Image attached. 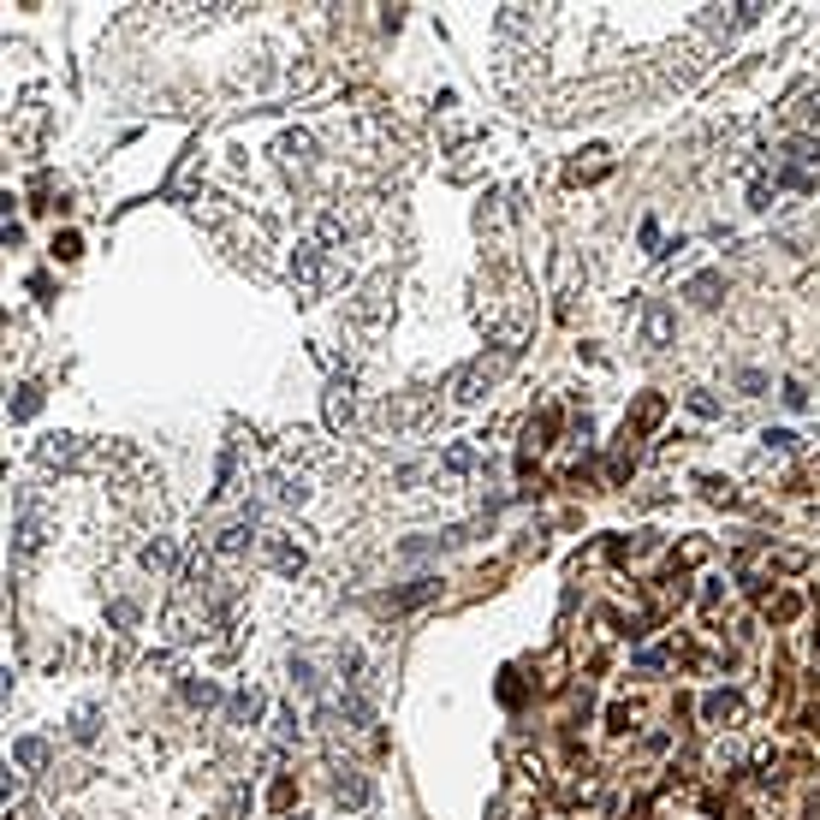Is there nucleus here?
I'll return each instance as SVG.
<instances>
[{
  "mask_svg": "<svg viewBox=\"0 0 820 820\" xmlns=\"http://www.w3.org/2000/svg\"><path fill=\"white\" fill-rule=\"evenodd\" d=\"M702 720L720 725V731H731V725L743 720V695H737V690H707L702 695Z\"/></svg>",
  "mask_w": 820,
  "mask_h": 820,
  "instance_id": "f03ea898",
  "label": "nucleus"
},
{
  "mask_svg": "<svg viewBox=\"0 0 820 820\" xmlns=\"http://www.w3.org/2000/svg\"><path fill=\"white\" fill-rule=\"evenodd\" d=\"M707 767H713V773H737V767H743V750H737V743H713Z\"/></svg>",
  "mask_w": 820,
  "mask_h": 820,
  "instance_id": "4468645a",
  "label": "nucleus"
},
{
  "mask_svg": "<svg viewBox=\"0 0 820 820\" xmlns=\"http://www.w3.org/2000/svg\"><path fill=\"white\" fill-rule=\"evenodd\" d=\"M71 458H78V440H71V434H54L42 446V464H71Z\"/></svg>",
  "mask_w": 820,
  "mask_h": 820,
  "instance_id": "2eb2a0df",
  "label": "nucleus"
},
{
  "mask_svg": "<svg viewBox=\"0 0 820 820\" xmlns=\"http://www.w3.org/2000/svg\"><path fill=\"white\" fill-rule=\"evenodd\" d=\"M642 340H648V345L672 340V310H666V303H648V315H642Z\"/></svg>",
  "mask_w": 820,
  "mask_h": 820,
  "instance_id": "6e6552de",
  "label": "nucleus"
},
{
  "mask_svg": "<svg viewBox=\"0 0 820 820\" xmlns=\"http://www.w3.org/2000/svg\"><path fill=\"white\" fill-rule=\"evenodd\" d=\"M184 702H191V707H214V702H220V690H214V684H197V678H191V684H184Z\"/></svg>",
  "mask_w": 820,
  "mask_h": 820,
  "instance_id": "aec40b11",
  "label": "nucleus"
},
{
  "mask_svg": "<svg viewBox=\"0 0 820 820\" xmlns=\"http://www.w3.org/2000/svg\"><path fill=\"white\" fill-rule=\"evenodd\" d=\"M797 446V434H785V428H773V434H767V452H791Z\"/></svg>",
  "mask_w": 820,
  "mask_h": 820,
  "instance_id": "b1692460",
  "label": "nucleus"
},
{
  "mask_svg": "<svg viewBox=\"0 0 820 820\" xmlns=\"http://www.w3.org/2000/svg\"><path fill=\"white\" fill-rule=\"evenodd\" d=\"M321 244H297V256H292V280L303 285V292H315L321 285Z\"/></svg>",
  "mask_w": 820,
  "mask_h": 820,
  "instance_id": "20e7f679",
  "label": "nucleus"
},
{
  "mask_svg": "<svg viewBox=\"0 0 820 820\" xmlns=\"http://www.w3.org/2000/svg\"><path fill=\"white\" fill-rule=\"evenodd\" d=\"M256 713H262V690H238V695L227 702V720H232V725H250Z\"/></svg>",
  "mask_w": 820,
  "mask_h": 820,
  "instance_id": "1a4fd4ad",
  "label": "nucleus"
},
{
  "mask_svg": "<svg viewBox=\"0 0 820 820\" xmlns=\"http://www.w3.org/2000/svg\"><path fill=\"white\" fill-rule=\"evenodd\" d=\"M262 547H268L274 571H285V577H297V571H303V547H292V541H285V536H268V541H262Z\"/></svg>",
  "mask_w": 820,
  "mask_h": 820,
  "instance_id": "0eeeda50",
  "label": "nucleus"
},
{
  "mask_svg": "<svg viewBox=\"0 0 820 820\" xmlns=\"http://www.w3.org/2000/svg\"><path fill=\"white\" fill-rule=\"evenodd\" d=\"M36 405H42V393H36V387H24V393L13 398V416L24 423V416H36Z\"/></svg>",
  "mask_w": 820,
  "mask_h": 820,
  "instance_id": "4be33fe9",
  "label": "nucleus"
},
{
  "mask_svg": "<svg viewBox=\"0 0 820 820\" xmlns=\"http://www.w3.org/2000/svg\"><path fill=\"white\" fill-rule=\"evenodd\" d=\"M368 778L357 773V767H333V803L340 808H368Z\"/></svg>",
  "mask_w": 820,
  "mask_h": 820,
  "instance_id": "7ed1b4c3",
  "label": "nucleus"
},
{
  "mask_svg": "<svg viewBox=\"0 0 820 820\" xmlns=\"http://www.w3.org/2000/svg\"><path fill=\"white\" fill-rule=\"evenodd\" d=\"M280 155H285V161H310V137H303V131L280 137Z\"/></svg>",
  "mask_w": 820,
  "mask_h": 820,
  "instance_id": "412c9836",
  "label": "nucleus"
},
{
  "mask_svg": "<svg viewBox=\"0 0 820 820\" xmlns=\"http://www.w3.org/2000/svg\"><path fill=\"white\" fill-rule=\"evenodd\" d=\"M506 368H511V351H494V357L481 351V357H470V363L458 368L452 381H446V393H452V405H476V398L488 393V387H494Z\"/></svg>",
  "mask_w": 820,
  "mask_h": 820,
  "instance_id": "f257e3e1",
  "label": "nucleus"
},
{
  "mask_svg": "<svg viewBox=\"0 0 820 820\" xmlns=\"http://www.w3.org/2000/svg\"><path fill=\"white\" fill-rule=\"evenodd\" d=\"M440 470H452V476H464V470H476V446H446V458H440Z\"/></svg>",
  "mask_w": 820,
  "mask_h": 820,
  "instance_id": "dca6fc26",
  "label": "nucleus"
},
{
  "mask_svg": "<svg viewBox=\"0 0 820 820\" xmlns=\"http://www.w3.org/2000/svg\"><path fill=\"white\" fill-rule=\"evenodd\" d=\"M143 565H149V571H172V541H149V547H143Z\"/></svg>",
  "mask_w": 820,
  "mask_h": 820,
  "instance_id": "f3484780",
  "label": "nucleus"
},
{
  "mask_svg": "<svg viewBox=\"0 0 820 820\" xmlns=\"http://www.w3.org/2000/svg\"><path fill=\"white\" fill-rule=\"evenodd\" d=\"M250 536H256V511H244L238 524H227L220 536H214V553H227V559H238V553L250 547Z\"/></svg>",
  "mask_w": 820,
  "mask_h": 820,
  "instance_id": "39448f33",
  "label": "nucleus"
},
{
  "mask_svg": "<svg viewBox=\"0 0 820 820\" xmlns=\"http://www.w3.org/2000/svg\"><path fill=\"white\" fill-rule=\"evenodd\" d=\"M428 594H440V582H416V589H405V594H393L387 607H423Z\"/></svg>",
  "mask_w": 820,
  "mask_h": 820,
  "instance_id": "a211bd4d",
  "label": "nucleus"
},
{
  "mask_svg": "<svg viewBox=\"0 0 820 820\" xmlns=\"http://www.w3.org/2000/svg\"><path fill=\"white\" fill-rule=\"evenodd\" d=\"M767 612H773V624H791L797 612H803V594H778V601H773Z\"/></svg>",
  "mask_w": 820,
  "mask_h": 820,
  "instance_id": "6ab92c4d",
  "label": "nucleus"
},
{
  "mask_svg": "<svg viewBox=\"0 0 820 820\" xmlns=\"http://www.w3.org/2000/svg\"><path fill=\"white\" fill-rule=\"evenodd\" d=\"M13 761L36 773V767H48V743H42V737H18V743H13Z\"/></svg>",
  "mask_w": 820,
  "mask_h": 820,
  "instance_id": "9d476101",
  "label": "nucleus"
},
{
  "mask_svg": "<svg viewBox=\"0 0 820 820\" xmlns=\"http://www.w3.org/2000/svg\"><path fill=\"white\" fill-rule=\"evenodd\" d=\"M274 731H280V743H292V737H297V720H292V713H280V720H274Z\"/></svg>",
  "mask_w": 820,
  "mask_h": 820,
  "instance_id": "a878e982",
  "label": "nucleus"
},
{
  "mask_svg": "<svg viewBox=\"0 0 820 820\" xmlns=\"http://www.w3.org/2000/svg\"><path fill=\"white\" fill-rule=\"evenodd\" d=\"M315 238H321V250H340V244L351 238V227H345V214H321V232H315Z\"/></svg>",
  "mask_w": 820,
  "mask_h": 820,
  "instance_id": "f8f14e48",
  "label": "nucleus"
},
{
  "mask_svg": "<svg viewBox=\"0 0 820 820\" xmlns=\"http://www.w3.org/2000/svg\"><path fill=\"white\" fill-rule=\"evenodd\" d=\"M690 410H695V416H713V410H720V398H707V393H690Z\"/></svg>",
  "mask_w": 820,
  "mask_h": 820,
  "instance_id": "393cba45",
  "label": "nucleus"
},
{
  "mask_svg": "<svg viewBox=\"0 0 820 820\" xmlns=\"http://www.w3.org/2000/svg\"><path fill=\"white\" fill-rule=\"evenodd\" d=\"M720 292H725L720 274H695V280H690V297L702 303V310H713V303H720Z\"/></svg>",
  "mask_w": 820,
  "mask_h": 820,
  "instance_id": "9b49d317",
  "label": "nucleus"
},
{
  "mask_svg": "<svg viewBox=\"0 0 820 820\" xmlns=\"http://www.w3.org/2000/svg\"><path fill=\"white\" fill-rule=\"evenodd\" d=\"M660 416H666V405H660V398H642V405H637V428H654Z\"/></svg>",
  "mask_w": 820,
  "mask_h": 820,
  "instance_id": "5701e85b",
  "label": "nucleus"
},
{
  "mask_svg": "<svg viewBox=\"0 0 820 820\" xmlns=\"http://www.w3.org/2000/svg\"><path fill=\"white\" fill-rule=\"evenodd\" d=\"M351 416H357L351 381H333V393H327V423H333V428H351Z\"/></svg>",
  "mask_w": 820,
  "mask_h": 820,
  "instance_id": "423d86ee",
  "label": "nucleus"
},
{
  "mask_svg": "<svg viewBox=\"0 0 820 820\" xmlns=\"http://www.w3.org/2000/svg\"><path fill=\"white\" fill-rule=\"evenodd\" d=\"M274 499H280V506H303V499H310V481H303V476H280V481H274Z\"/></svg>",
  "mask_w": 820,
  "mask_h": 820,
  "instance_id": "ddd939ff",
  "label": "nucleus"
}]
</instances>
